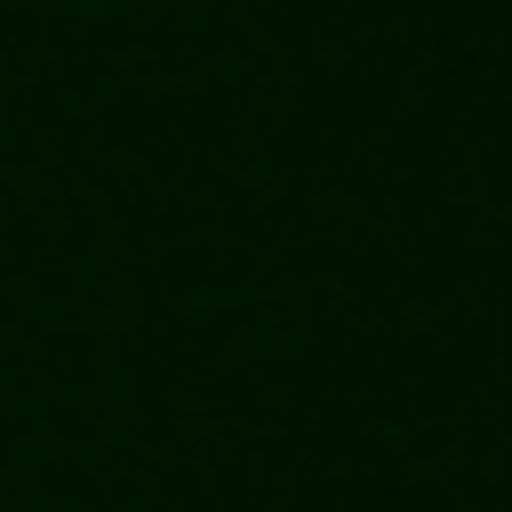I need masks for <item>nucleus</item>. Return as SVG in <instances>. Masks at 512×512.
I'll use <instances>...</instances> for the list:
<instances>
[]
</instances>
